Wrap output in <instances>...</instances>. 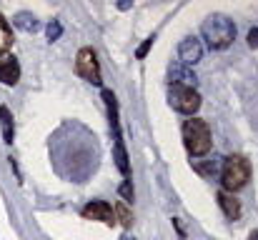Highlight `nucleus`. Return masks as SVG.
Listing matches in <instances>:
<instances>
[{
  "mask_svg": "<svg viewBox=\"0 0 258 240\" xmlns=\"http://www.w3.org/2000/svg\"><path fill=\"white\" fill-rule=\"evenodd\" d=\"M120 195H123V200H125V203H131V200H133V188H131V180H125V183L120 185Z\"/></svg>",
  "mask_w": 258,
  "mask_h": 240,
  "instance_id": "f3484780",
  "label": "nucleus"
},
{
  "mask_svg": "<svg viewBox=\"0 0 258 240\" xmlns=\"http://www.w3.org/2000/svg\"><path fill=\"white\" fill-rule=\"evenodd\" d=\"M201 58H203V45H201V40L193 38V35L183 38L180 45H178V60H180V65H183V68H190V65H196Z\"/></svg>",
  "mask_w": 258,
  "mask_h": 240,
  "instance_id": "0eeeda50",
  "label": "nucleus"
},
{
  "mask_svg": "<svg viewBox=\"0 0 258 240\" xmlns=\"http://www.w3.org/2000/svg\"><path fill=\"white\" fill-rule=\"evenodd\" d=\"M20 80V65L15 60V55H5L0 53V83L5 85H15Z\"/></svg>",
  "mask_w": 258,
  "mask_h": 240,
  "instance_id": "1a4fd4ad",
  "label": "nucleus"
},
{
  "mask_svg": "<svg viewBox=\"0 0 258 240\" xmlns=\"http://www.w3.org/2000/svg\"><path fill=\"white\" fill-rule=\"evenodd\" d=\"M201 33L208 43L211 50H226L233 40H236V25L231 18L221 15V13H213L203 20L201 25Z\"/></svg>",
  "mask_w": 258,
  "mask_h": 240,
  "instance_id": "f257e3e1",
  "label": "nucleus"
},
{
  "mask_svg": "<svg viewBox=\"0 0 258 240\" xmlns=\"http://www.w3.org/2000/svg\"><path fill=\"white\" fill-rule=\"evenodd\" d=\"M113 213H118V218H120V223H123V225H125V228H131V225H133V215H131V213H128V208H125V205H123V203H118V205H115V210H113Z\"/></svg>",
  "mask_w": 258,
  "mask_h": 240,
  "instance_id": "2eb2a0df",
  "label": "nucleus"
},
{
  "mask_svg": "<svg viewBox=\"0 0 258 240\" xmlns=\"http://www.w3.org/2000/svg\"><path fill=\"white\" fill-rule=\"evenodd\" d=\"M183 143L193 158H201L211 150V128L201 118H190L183 125Z\"/></svg>",
  "mask_w": 258,
  "mask_h": 240,
  "instance_id": "7ed1b4c3",
  "label": "nucleus"
},
{
  "mask_svg": "<svg viewBox=\"0 0 258 240\" xmlns=\"http://www.w3.org/2000/svg\"><path fill=\"white\" fill-rule=\"evenodd\" d=\"M248 240H258V230H253V233L248 235Z\"/></svg>",
  "mask_w": 258,
  "mask_h": 240,
  "instance_id": "aec40b11",
  "label": "nucleus"
},
{
  "mask_svg": "<svg viewBox=\"0 0 258 240\" xmlns=\"http://www.w3.org/2000/svg\"><path fill=\"white\" fill-rule=\"evenodd\" d=\"M83 218H86V220H100V223H105V225H113V223H115V213H113V208H110L105 200H93V203H88L86 208H83Z\"/></svg>",
  "mask_w": 258,
  "mask_h": 240,
  "instance_id": "6e6552de",
  "label": "nucleus"
},
{
  "mask_svg": "<svg viewBox=\"0 0 258 240\" xmlns=\"http://www.w3.org/2000/svg\"><path fill=\"white\" fill-rule=\"evenodd\" d=\"M248 45H251V48H258V28H251V30H248Z\"/></svg>",
  "mask_w": 258,
  "mask_h": 240,
  "instance_id": "6ab92c4d",
  "label": "nucleus"
},
{
  "mask_svg": "<svg viewBox=\"0 0 258 240\" xmlns=\"http://www.w3.org/2000/svg\"><path fill=\"white\" fill-rule=\"evenodd\" d=\"M103 100L108 105V118H110V130H113V150H115V165L118 170L125 175L128 180V173H131V163H128V153H125V143H123V133H120V120H118V103H115V95L110 90H103Z\"/></svg>",
  "mask_w": 258,
  "mask_h": 240,
  "instance_id": "f03ea898",
  "label": "nucleus"
},
{
  "mask_svg": "<svg viewBox=\"0 0 258 240\" xmlns=\"http://www.w3.org/2000/svg\"><path fill=\"white\" fill-rule=\"evenodd\" d=\"M13 23H15L18 28L28 30V33H35V30H38V25H40V23H38V18H35V15H30V13H18Z\"/></svg>",
  "mask_w": 258,
  "mask_h": 240,
  "instance_id": "ddd939ff",
  "label": "nucleus"
},
{
  "mask_svg": "<svg viewBox=\"0 0 258 240\" xmlns=\"http://www.w3.org/2000/svg\"><path fill=\"white\" fill-rule=\"evenodd\" d=\"M76 70L81 78H86L93 85H100L103 75H100V65H98V55L93 48H81L78 50V58H76Z\"/></svg>",
  "mask_w": 258,
  "mask_h": 240,
  "instance_id": "423d86ee",
  "label": "nucleus"
},
{
  "mask_svg": "<svg viewBox=\"0 0 258 240\" xmlns=\"http://www.w3.org/2000/svg\"><path fill=\"white\" fill-rule=\"evenodd\" d=\"M218 205H221V210H223V215H226L228 220H238L241 213H243L241 200H238L233 193H226V190L218 193Z\"/></svg>",
  "mask_w": 258,
  "mask_h": 240,
  "instance_id": "9d476101",
  "label": "nucleus"
},
{
  "mask_svg": "<svg viewBox=\"0 0 258 240\" xmlns=\"http://www.w3.org/2000/svg\"><path fill=\"white\" fill-rule=\"evenodd\" d=\"M0 128H3V143H13L15 125H13V115H10V110L5 105L0 108Z\"/></svg>",
  "mask_w": 258,
  "mask_h": 240,
  "instance_id": "9b49d317",
  "label": "nucleus"
},
{
  "mask_svg": "<svg viewBox=\"0 0 258 240\" xmlns=\"http://www.w3.org/2000/svg\"><path fill=\"white\" fill-rule=\"evenodd\" d=\"M45 33H48V40L53 43V40H58V38H60V33H63V25H60L58 20H53V23L48 25V30H45Z\"/></svg>",
  "mask_w": 258,
  "mask_h": 240,
  "instance_id": "dca6fc26",
  "label": "nucleus"
},
{
  "mask_svg": "<svg viewBox=\"0 0 258 240\" xmlns=\"http://www.w3.org/2000/svg\"><path fill=\"white\" fill-rule=\"evenodd\" d=\"M168 103H171L173 110L185 113V115H193V113L201 108V95H198L196 88H188V85H171V88H168Z\"/></svg>",
  "mask_w": 258,
  "mask_h": 240,
  "instance_id": "39448f33",
  "label": "nucleus"
},
{
  "mask_svg": "<svg viewBox=\"0 0 258 240\" xmlns=\"http://www.w3.org/2000/svg\"><path fill=\"white\" fill-rule=\"evenodd\" d=\"M10 40H13V35H10V28H8V23H5V18L0 15V53L10 45Z\"/></svg>",
  "mask_w": 258,
  "mask_h": 240,
  "instance_id": "4468645a",
  "label": "nucleus"
},
{
  "mask_svg": "<svg viewBox=\"0 0 258 240\" xmlns=\"http://www.w3.org/2000/svg\"><path fill=\"white\" fill-rule=\"evenodd\" d=\"M251 178V165L243 155H228L223 160V168H221V185L226 193H236L241 188H246Z\"/></svg>",
  "mask_w": 258,
  "mask_h": 240,
  "instance_id": "20e7f679",
  "label": "nucleus"
},
{
  "mask_svg": "<svg viewBox=\"0 0 258 240\" xmlns=\"http://www.w3.org/2000/svg\"><path fill=\"white\" fill-rule=\"evenodd\" d=\"M153 40H156V38L151 35V38H148V40H146V43L138 48V53H136V55H138V58H146V55H148V50H151V45H153Z\"/></svg>",
  "mask_w": 258,
  "mask_h": 240,
  "instance_id": "a211bd4d",
  "label": "nucleus"
},
{
  "mask_svg": "<svg viewBox=\"0 0 258 240\" xmlns=\"http://www.w3.org/2000/svg\"><path fill=\"white\" fill-rule=\"evenodd\" d=\"M171 80L173 85H188V88L196 85V75L188 68H171Z\"/></svg>",
  "mask_w": 258,
  "mask_h": 240,
  "instance_id": "f8f14e48",
  "label": "nucleus"
}]
</instances>
